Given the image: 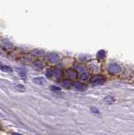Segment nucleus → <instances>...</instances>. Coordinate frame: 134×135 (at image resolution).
Here are the masks:
<instances>
[{"instance_id":"nucleus-1","label":"nucleus","mask_w":134,"mask_h":135,"mask_svg":"<svg viewBox=\"0 0 134 135\" xmlns=\"http://www.w3.org/2000/svg\"><path fill=\"white\" fill-rule=\"evenodd\" d=\"M104 82H105V78L102 77V76L98 75L94 77V79H93L92 81H91V84H92L93 85H100V84H102Z\"/></svg>"},{"instance_id":"nucleus-2","label":"nucleus","mask_w":134,"mask_h":135,"mask_svg":"<svg viewBox=\"0 0 134 135\" xmlns=\"http://www.w3.org/2000/svg\"><path fill=\"white\" fill-rule=\"evenodd\" d=\"M59 59V57L58 55L56 54V53H50V54L48 55V61L50 62V63H56V62L58 61Z\"/></svg>"},{"instance_id":"nucleus-3","label":"nucleus","mask_w":134,"mask_h":135,"mask_svg":"<svg viewBox=\"0 0 134 135\" xmlns=\"http://www.w3.org/2000/svg\"><path fill=\"white\" fill-rule=\"evenodd\" d=\"M121 70H122V68L117 64H111L109 67V71L111 73H119Z\"/></svg>"},{"instance_id":"nucleus-4","label":"nucleus","mask_w":134,"mask_h":135,"mask_svg":"<svg viewBox=\"0 0 134 135\" xmlns=\"http://www.w3.org/2000/svg\"><path fill=\"white\" fill-rule=\"evenodd\" d=\"M74 86H75V88L77 89L78 90H79V91H84V90H86L85 85H84V84H82V83H79V82L75 83Z\"/></svg>"},{"instance_id":"nucleus-5","label":"nucleus","mask_w":134,"mask_h":135,"mask_svg":"<svg viewBox=\"0 0 134 135\" xmlns=\"http://www.w3.org/2000/svg\"><path fill=\"white\" fill-rule=\"evenodd\" d=\"M33 82L35 83V84H38V85H43L45 81L44 79H43V78H41V77H36V78L33 79Z\"/></svg>"},{"instance_id":"nucleus-6","label":"nucleus","mask_w":134,"mask_h":135,"mask_svg":"<svg viewBox=\"0 0 134 135\" xmlns=\"http://www.w3.org/2000/svg\"><path fill=\"white\" fill-rule=\"evenodd\" d=\"M0 70H2L3 72H7V73H10L12 72V68L10 67H8L7 65H4L3 63H0Z\"/></svg>"},{"instance_id":"nucleus-7","label":"nucleus","mask_w":134,"mask_h":135,"mask_svg":"<svg viewBox=\"0 0 134 135\" xmlns=\"http://www.w3.org/2000/svg\"><path fill=\"white\" fill-rule=\"evenodd\" d=\"M18 71H19V74L21 78L23 79H25V78H26V72H25V70L22 69V68H19Z\"/></svg>"},{"instance_id":"nucleus-8","label":"nucleus","mask_w":134,"mask_h":135,"mask_svg":"<svg viewBox=\"0 0 134 135\" xmlns=\"http://www.w3.org/2000/svg\"><path fill=\"white\" fill-rule=\"evenodd\" d=\"M67 75L70 77V78H76L77 77V73H76V71H73V70H68L67 71Z\"/></svg>"},{"instance_id":"nucleus-9","label":"nucleus","mask_w":134,"mask_h":135,"mask_svg":"<svg viewBox=\"0 0 134 135\" xmlns=\"http://www.w3.org/2000/svg\"><path fill=\"white\" fill-rule=\"evenodd\" d=\"M105 101L107 104H112L114 101H115V99H114V97L112 96H107L105 98Z\"/></svg>"},{"instance_id":"nucleus-10","label":"nucleus","mask_w":134,"mask_h":135,"mask_svg":"<svg viewBox=\"0 0 134 135\" xmlns=\"http://www.w3.org/2000/svg\"><path fill=\"white\" fill-rule=\"evenodd\" d=\"M33 54L35 56H37V57H42V56H44V52L40 50H36L35 52H33Z\"/></svg>"},{"instance_id":"nucleus-11","label":"nucleus","mask_w":134,"mask_h":135,"mask_svg":"<svg viewBox=\"0 0 134 135\" xmlns=\"http://www.w3.org/2000/svg\"><path fill=\"white\" fill-rule=\"evenodd\" d=\"M62 84H63L65 88H69V87L71 86L72 83L70 82V81H68V80H66V81H63V82L62 83Z\"/></svg>"},{"instance_id":"nucleus-12","label":"nucleus","mask_w":134,"mask_h":135,"mask_svg":"<svg viewBox=\"0 0 134 135\" xmlns=\"http://www.w3.org/2000/svg\"><path fill=\"white\" fill-rule=\"evenodd\" d=\"M54 73V75L57 77V78H59L60 76H61L62 74V71L60 69H58V68H57V69H55V71L53 72Z\"/></svg>"},{"instance_id":"nucleus-13","label":"nucleus","mask_w":134,"mask_h":135,"mask_svg":"<svg viewBox=\"0 0 134 135\" xmlns=\"http://www.w3.org/2000/svg\"><path fill=\"white\" fill-rule=\"evenodd\" d=\"M51 90L52 91H54V92H58V91L61 90V88H59V87L57 86H55V85H52V86H51Z\"/></svg>"},{"instance_id":"nucleus-14","label":"nucleus","mask_w":134,"mask_h":135,"mask_svg":"<svg viewBox=\"0 0 134 135\" xmlns=\"http://www.w3.org/2000/svg\"><path fill=\"white\" fill-rule=\"evenodd\" d=\"M53 74H54V73L52 72V70L49 69V70H47V72H46V76H47L48 78H51V77L52 76Z\"/></svg>"},{"instance_id":"nucleus-15","label":"nucleus","mask_w":134,"mask_h":135,"mask_svg":"<svg viewBox=\"0 0 134 135\" xmlns=\"http://www.w3.org/2000/svg\"><path fill=\"white\" fill-rule=\"evenodd\" d=\"M88 77H89V74H87V73H84V74H81V79H82L85 80V79H88Z\"/></svg>"},{"instance_id":"nucleus-16","label":"nucleus","mask_w":134,"mask_h":135,"mask_svg":"<svg viewBox=\"0 0 134 135\" xmlns=\"http://www.w3.org/2000/svg\"><path fill=\"white\" fill-rule=\"evenodd\" d=\"M35 65L36 66L37 68H42V63L40 61H36V63H35Z\"/></svg>"},{"instance_id":"nucleus-17","label":"nucleus","mask_w":134,"mask_h":135,"mask_svg":"<svg viewBox=\"0 0 134 135\" xmlns=\"http://www.w3.org/2000/svg\"><path fill=\"white\" fill-rule=\"evenodd\" d=\"M98 57L100 59L104 58V57H105V52H102V51H101V52H99V54H98Z\"/></svg>"},{"instance_id":"nucleus-18","label":"nucleus","mask_w":134,"mask_h":135,"mask_svg":"<svg viewBox=\"0 0 134 135\" xmlns=\"http://www.w3.org/2000/svg\"><path fill=\"white\" fill-rule=\"evenodd\" d=\"M91 112H93V113H96V114H100V111H99L97 108L95 107H91Z\"/></svg>"},{"instance_id":"nucleus-19","label":"nucleus","mask_w":134,"mask_h":135,"mask_svg":"<svg viewBox=\"0 0 134 135\" xmlns=\"http://www.w3.org/2000/svg\"><path fill=\"white\" fill-rule=\"evenodd\" d=\"M17 88L19 89H19H21V90H22V91L25 90V87H24L23 85H21V84H19V86H17Z\"/></svg>"},{"instance_id":"nucleus-20","label":"nucleus","mask_w":134,"mask_h":135,"mask_svg":"<svg viewBox=\"0 0 134 135\" xmlns=\"http://www.w3.org/2000/svg\"><path fill=\"white\" fill-rule=\"evenodd\" d=\"M12 135H22V134H20V133H13Z\"/></svg>"}]
</instances>
